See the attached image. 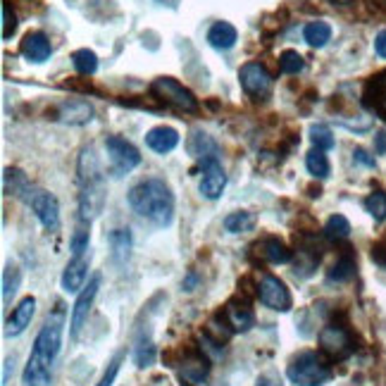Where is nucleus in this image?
I'll list each match as a JSON object with an SVG mask.
<instances>
[{
  "label": "nucleus",
  "mask_w": 386,
  "mask_h": 386,
  "mask_svg": "<svg viewBox=\"0 0 386 386\" xmlns=\"http://www.w3.org/2000/svg\"><path fill=\"white\" fill-rule=\"evenodd\" d=\"M62 329H65V305L57 303L55 310L48 315L45 325L34 341L31 355L27 360L22 382L24 386H48L53 379V365L62 348Z\"/></svg>",
  "instance_id": "obj_1"
},
{
  "label": "nucleus",
  "mask_w": 386,
  "mask_h": 386,
  "mask_svg": "<svg viewBox=\"0 0 386 386\" xmlns=\"http://www.w3.org/2000/svg\"><path fill=\"white\" fill-rule=\"evenodd\" d=\"M126 200L138 217L153 222L155 227H170L175 220V195L163 179L138 181L129 188Z\"/></svg>",
  "instance_id": "obj_2"
},
{
  "label": "nucleus",
  "mask_w": 386,
  "mask_h": 386,
  "mask_svg": "<svg viewBox=\"0 0 386 386\" xmlns=\"http://www.w3.org/2000/svg\"><path fill=\"white\" fill-rule=\"evenodd\" d=\"M79 186H82V193H79V220L91 222L101 215L107 200L105 179H103L101 167H98V160L91 148H86L82 153V160H79Z\"/></svg>",
  "instance_id": "obj_3"
},
{
  "label": "nucleus",
  "mask_w": 386,
  "mask_h": 386,
  "mask_svg": "<svg viewBox=\"0 0 386 386\" xmlns=\"http://www.w3.org/2000/svg\"><path fill=\"white\" fill-rule=\"evenodd\" d=\"M286 377L293 386H325L332 379V370L318 353L303 350L296 358H291Z\"/></svg>",
  "instance_id": "obj_4"
},
{
  "label": "nucleus",
  "mask_w": 386,
  "mask_h": 386,
  "mask_svg": "<svg viewBox=\"0 0 386 386\" xmlns=\"http://www.w3.org/2000/svg\"><path fill=\"white\" fill-rule=\"evenodd\" d=\"M27 205L34 210V215L38 217V222L43 224V229H48V232H55L57 227H60V203H57V198L53 193L43 191V188H31L27 186L24 191Z\"/></svg>",
  "instance_id": "obj_5"
},
{
  "label": "nucleus",
  "mask_w": 386,
  "mask_h": 386,
  "mask_svg": "<svg viewBox=\"0 0 386 386\" xmlns=\"http://www.w3.org/2000/svg\"><path fill=\"white\" fill-rule=\"evenodd\" d=\"M151 91L160 98V101H165L167 105L177 107V110H184V112L198 110V101H195V96L186 89V86L179 84L172 77H158L151 84Z\"/></svg>",
  "instance_id": "obj_6"
},
{
  "label": "nucleus",
  "mask_w": 386,
  "mask_h": 386,
  "mask_svg": "<svg viewBox=\"0 0 386 386\" xmlns=\"http://www.w3.org/2000/svg\"><path fill=\"white\" fill-rule=\"evenodd\" d=\"M105 151L110 155V167L114 177L129 175L134 167L141 165V155L126 138L122 136H107L105 138Z\"/></svg>",
  "instance_id": "obj_7"
},
{
  "label": "nucleus",
  "mask_w": 386,
  "mask_h": 386,
  "mask_svg": "<svg viewBox=\"0 0 386 386\" xmlns=\"http://www.w3.org/2000/svg\"><path fill=\"white\" fill-rule=\"evenodd\" d=\"M239 82H241V89L246 91V96H251L253 101H262L272 91L274 79L260 62H246L239 72Z\"/></svg>",
  "instance_id": "obj_8"
},
{
  "label": "nucleus",
  "mask_w": 386,
  "mask_h": 386,
  "mask_svg": "<svg viewBox=\"0 0 386 386\" xmlns=\"http://www.w3.org/2000/svg\"><path fill=\"white\" fill-rule=\"evenodd\" d=\"M258 298L265 308L274 310V313H289L291 310V293L286 284L274 274H265L258 284Z\"/></svg>",
  "instance_id": "obj_9"
},
{
  "label": "nucleus",
  "mask_w": 386,
  "mask_h": 386,
  "mask_svg": "<svg viewBox=\"0 0 386 386\" xmlns=\"http://www.w3.org/2000/svg\"><path fill=\"white\" fill-rule=\"evenodd\" d=\"M98 289H101V274H96L94 279L89 281V286H84L79 291L77 301H74V308H72V318H69V336L77 341L79 334H82L86 320H89V313H91V305H94L96 296H98Z\"/></svg>",
  "instance_id": "obj_10"
},
{
  "label": "nucleus",
  "mask_w": 386,
  "mask_h": 386,
  "mask_svg": "<svg viewBox=\"0 0 386 386\" xmlns=\"http://www.w3.org/2000/svg\"><path fill=\"white\" fill-rule=\"evenodd\" d=\"M320 346L334 360H343L353 353V339H350L348 329L341 325H327L320 332Z\"/></svg>",
  "instance_id": "obj_11"
},
{
  "label": "nucleus",
  "mask_w": 386,
  "mask_h": 386,
  "mask_svg": "<svg viewBox=\"0 0 386 386\" xmlns=\"http://www.w3.org/2000/svg\"><path fill=\"white\" fill-rule=\"evenodd\" d=\"M203 167V177H200V195L207 200H217L224 193V186H227V175H224V167L217 160H207V163H200Z\"/></svg>",
  "instance_id": "obj_12"
},
{
  "label": "nucleus",
  "mask_w": 386,
  "mask_h": 386,
  "mask_svg": "<svg viewBox=\"0 0 386 386\" xmlns=\"http://www.w3.org/2000/svg\"><path fill=\"white\" fill-rule=\"evenodd\" d=\"M89 265H91V251L84 255H72L67 262L65 272H62V289L67 293H79L84 289V281L89 276Z\"/></svg>",
  "instance_id": "obj_13"
},
{
  "label": "nucleus",
  "mask_w": 386,
  "mask_h": 386,
  "mask_svg": "<svg viewBox=\"0 0 386 386\" xmlns=\"http://www.w3.org/2000/svg\"><path fill=\"white\" fill-rule=\"evenodd\" d=\"M20 53L24 60L34 62V65H41L53 53V45H50V38L45 36L43 31H29L24 38H22Z\"/></svg>",
  "instance_id": "obj_14"
},
{
  "label": "nucleus",
  "mask_w": 386,
  "mask_h": 386,
  "mask_svg": "<svg viewBox=\"0 0 386 386\" xmlns=\"http://www.w3.org/2000/svg\"><path fill=\"white\" fill-rule=\"evenodd\" d=\"M36 313V298L27 296L17 303V308L13 310L8 320H5V336H20L22 332L31 325V318Z\"/></svg>",
  "instance_id": "obj_15"
},
{
  "label": "nucleus",
  "mask_w": 386,
  "mask_h": 386,
  "mask_svg": "<svg viewBox=\"0 0 386 386\" xmlns=\"http://www.w3.org/2000/svg\"><path fill=\"white\" fill-rule=\"evenodd\" d=\"M146 146L151 148L153 153L167 155L172 153L177 146H179V131L172 129V126H153L146 134Z\"/></svg>",
  "instance_id": "obj_16"
},
{
  "label": "nucleus",
  "mask_w": 386,
  "mask_h": 386,
  "mask_svg": "<svg viewBox=\"0 0 386 386\" xmlns=\"http://www.w3.org/2000/svg\"><path fill=\"white\" fill-rule=\"evenodd\" d=\"M186 148H188V155H191L193 160H198V163H207V160L220 158V148H217V143L200 129L191 131Z\"/></svg>",
  "instance_id": "obj_17"
},
{
  "label": "nucleus",
  "mask_w": 386,
  "mask_h": 386,
  "mask_svg": "<svg viewBox=\"0 0 386 386\" xmlns=\"http://www.w3.org/2000/svg\"><path fill=\"white\" fill-rule=\"evenodd\" d=\"M57 119L65 124H72V126H82V124H89L94 119V105L86 101H69V103H62L60 110H57Z\"/></svg>",
  "instance_id": "obj_18"
},
{
  "label": "nucleus",
  "mask_w": 386,
  "mask_h": 386,
  "mask_svg": "<svg viewBox=\"0 0 386 386\" xmlns=\"http://www.w3.org/2000/svg\"><path fill=\"white\" fill-rule=\"evenodd\" d=\"M207 377H210V365L205 358H188L181 362L179 367V379L186 386H207Z\"/></svg>",
  "instance_id": "obj_19"
},
{
  "label": "nucleus",
  "mask_w": 386,
  "mask_h": 386,
  "mask_svg": "<svg viewBox=\"0 0 386 386\" xmlns=\"http://www.w3.org/2000/svg\"><path fill=\"white\" fill-rule=\"evenodd\" d=\"M365 105L386 119V69L370 79V84L365 89Z\"/></svg>",
  "instance_id": "obj_20"
},
{
  "label": "nucleus",
  "mask_w": 386,
  "mask_h": 386,
  "mask_svg": "<svg viewBox=\"0 0 386 386\" xmlns=\"http://www.w3.org/2000/svg\"><path fill=\"white\" fill-rule=\"evenodd\" d=\"M258 253L262 255V260H267L272 265H286V262H291V258H293L289 246H286L284 241L274 239V236L262 239L260 244H258Z\"/></svg>",
  "instance_id": "obj_21"
},
{
  "label": "nucleus",
  "mask_w": 386,
  "mask_h": 386,
  "mask_svg": "<svg viewBox=\"0 0 386 386\" xmlns=\"http://www.w3.org/2000/svg\"><path fill=\"white\" fill-rule=\"evenodd\" d=\"M236 41H239V31H236L234 24L229 22H215L207 31V43L215 50H229L234 48Z\"/></svg>",
  "instance_id": "obj_22"
},
{
  "label": "nucleus",
  "mask_w": 386,
  "mask_h": 386,
  "mask_svg": "<svg viewBox=\"0 0 386 386\" xmlns=\"http://www.w3.org/2000/svg\"><path fill=\"white\" fill-rule=\"evenodd\" d=\"M107 241H110L112 262L117 265V267H124L131 255V232L129 229H112Z\"/></svg>",
  "instance_id": "obj_23"
},
{
  "label": "nucleus",
  "mask_w": 386,
  "mask_h": 386,
  "mask_svg": "<svg viewBox=\"0 0 386 386\" xmlns=\"http://www.w3.org/2000/svg\"><path fill=\"white\" fill-rule=\"evenodd\" d=\"M227 325L232 327L234 332H248L253 325H255V315L248 305H236L229 303L227 305Z\"/></svg>",
  "instance_id": "obj_24"
},
{
  "label": "nucleus",
  "mask_w": 386,
  "mask_h": 386,
  "mask_svg": "<svg viewBox=\"0 0 386 386\" xmlns=\"http://www.w3.org/2000/svg\"><path fill=\"white\" fill-rule=\"evenodd\" d=\"M303 38L310 48H325V45L332 41V27L322 20L310 22V24H305L303 29Z\"/></svg>",
  "instance_id": "obj_25"
},
{
  "label": "nucleus",
  "mask_w": 386,
  "mask_h": 386,
  "mask_svg": "<svg viewBox=\"0 0 386 386\" xmlns=\"http://www.w3.org/2000/svg\"><path fill=\"white\" fill-rule=\"evenodd\" d=\"M255 224H258V217L248 210H239L224 217V229L229 234H248L255 229Z\"/></svg>",
  "instance_id": "obj_26"
},
{
  "label": "nucleus",
  "mask_w": 386,
  "mask_h": 386,
  "mask_svg": "<svg viewBox=\"0 0 386 386\" xmlns=\"http://www.w3.org/2000/svg\"><path fill=\"white\" fill-rule=\"evenodd\" d=\"M305 167H308V172L315 179H327L329 177V160H327L325 151H320V148H313L305 155Z\"/></svg>",
  "instance_id": "obj_27"
},
{
  "label": "nucleus",
  "mask_w": 386,
  "mask_h": 386,
  "mask_svg": "<svg viewBox=\"0 0 386 386\" xmlns=\"http://www.w3.org/2000/svg\"><path fill=\"white\" fill-rule=\"evenodd\" d=\"M72 65L79 74L84 77H91V74L98 72V55L89 48H79L72 53Z\"/></svg>",
  "instance_id": "obj_28"
},
{
  "label": "nucleus",
  "mask_w": 386,
  "mask_h": 386,
  "mask_svg": "<svg viewBox=\"0 0 386 386\" xmlns=\"http://www.w3.org/2000/svg\"><path fill=\"white\" fill-rule=\"evenodd\" d=\"M329 281H336V284H343V281H348V279H353L355 276V260H353V255H341L336 262H334V267L329 269Z\"/></svg>",
  "instance_id": "obj_29"
},
{
  "label": "nucleus",
  "mask_w": 386,
  "mask_h": 386,
  "mask_svg": "<svg viewBox=\"0 0 386 386\" xmlns=\"http://www.w3.org/2000/svg\"><path fill=\"white\" fill-rule=\"evenodd\" d=\"M350 234V222L343 215H332L325 224V236L329 241H343Z\"/></svg>",
  "instance_id": "obj_30"
},
{
  "label": "nucleus",
  "mask_w": 386,
  "mask_h": 386,
  "mask_svg": "<svg viewBox=\"0 0 386 386\" xmlns=\"http://www.w3.org/2000/svg\"><path fill=\"white\" fill-rule=\"evenodd\" d=\"M310 141H313V146L320 148V151H332V148L336 146V138H334L332 129L327 124L310 126Z\"/></svg>",
  "instance_id": "obj_31"
},
{
  "label": "nucleus",
  "mask_w": 386,
  "mask_h": 386,
  "mask_svg": "<svg viewBox=\"0 0 386 386\" xmlns=\"http://www.w3.org/2000/svg\"><path fill=\"white\" fill-rule=\"evenodd\" d=\"M89 244H91V222H82L72 234V244H69L72 255H84V253H89Z\"/></svg>",
  "instance_id": "obj_32"
},
{
  "label": "nucleus",
  "mask_w": 386,
  "mask_h": 386,
  "mask_svg": "<svg viewBox=\"0 0 386 386\" xmlns=\"http://www.w3.org/2000/svg\"><path fill=\"white\" fill-rule=\"evenodd\" d=\"M20 281H22V274H20V267L15 265H8L3 269V301L8 303L10 298L15 296L17 289H20Z\"/></svg>",
  "instance_id": "obj_33"
},
{
  "label": "nucleus",
  "mask_w": 386,
  "mask_h": 386,
  "mask_svg": "<svg viewBox=\"0 0 386 386\" xmlns=\"http://www.w3.org/2000/svg\"><path fill=\"white\" fill-rule=\"evenodd\" d=\"M279 67L284 74H298V72H303L305 60L298 50H284V53L279 55Z\"/></svg>",
  "instance_id": "obj_34"
},
{
  "label": "nucleus",
  "mask_w": 386,
  "mask_h": 386,
  "mask_svg": "<svg viewBox=\"0 0 386 386\" xmlns=\"http://www.w3.org/2000/svg\"><path fill=\"white\" fill-rule=\"evenodd\" d=\"M365 210L370 212L377 222L386 220V193L382 191H374L365 198Z\"/></svg>",
  "instance_id": "obj_35"
},
{
  "label": "nucleus",
  "mask_w": 386,
  "mask_h": 386,
  "mask_svg": "<svg viewBox=\"0 0 386 386\" xmlns=\"http://www.w3.org/2000/svg\"><path fill=\"white\" fill-rule=\"evenodd\" d=\"M134 362L136 367H151L155 362V346L153 341H138L136 350H134Z\"/></svg>",
  "instance_id": "obj_36"
},
{
  "label": "nucleus",
  "mask_w": 386,
  "mask_h": 386,
  "mask_svg": "<svg viewBox=\"0 0 386 386\" xmlns=\"http://www.w3.org/2000/svg\"><path fill=\"white\" fill-rule=\"evenodd\" d=\"M122 360H124V353L114 355V358L107 362V370H105V374H103L101 382H98L96 386H112L114 379H117V372H119V365H122Z\"/></svg>",
  "instance_id": "obj_37"
},
{
  "label": "nucleus",
  "mask_w": 386,
  "mask_h": 386,
  "mask_svg": "<svg viewBox=\"0 0 386 386\" xmlns=\"http://www.w3.org/2000/svg\"><path fill=\"white\" fill-rule=\"evenodd\" d=\"M15 29H17V17L13 10H10V5L3 3V41H8V38L13 36Z\"/></svg>",
  "instance_id": "obj_38"
},
{
  "label": "nucleus",
  "mask_w": 386,
  "mask_h": 386,
  "mask_svg": "<svg viewBox=\"0 0 386 386\" xmlns=\"http://www.w3.org/2000/svg\"><path fill=\"white\" fill-rule=\"evenodd\" d=\"M372 260L377 262L379 267H386V246L384 244L372 246Z\"/></svg>",
  "instance_id": "obj_39"
},
{
  "label": "nucleus",
  "mask_w": 386,
  "mask_h": 386,
  "mask_svg": "<svg viewBox=\"0 0 386 386\" xmlns=\"http://www.w3.org/2000/svg\"><path fill=\"white\" fill-rule=\"evenodd\" d=\"M353 160H355V163H360V165H365V167H374V165H377V163H374V158H370V155L362 151V148H355V151H353Z\"/></svg>",
  "instance_id": "obj_40"
},
{
  "label": "nucleus",
  "mask_w": 386,
  "mask_h": 386,
  "mask_svg": "<svg viewBox=\"0 0 386 386\" xmlns=\"http://www.w3.org/2000/svg\"><path fill=\"white\" fill-rule=\"evenodd\" d=\"M374 50H377L379 57H384V60H386V29H384V31H379L377 38H374Z\"/></svg>",
  "instance_id": "obj_41"
},
{
  "label": "nucleus",
  "mask_w": 386,
  "mask_h": 386,
  "mask_svg": "<svg viewBox=\"0 0 386 386\" xmlns=\"http://www.w3.org/2000/svg\"><path fill=\"white\" fill-rule=\"evenodd\" d=\"M255 386H281L279 379L269 377V374H260V377L255 379Z\"/></svg>",
  "instance_id": "obj_42"
},
{
  "label": "nucleus",
  "mask_w": 386,
  "mask_h": 386,
  "mask_svg": "<svg viewBox=\"0 0 386 386\" xmlns=\"http://www.w3.org/2000/svg\"><path fill=\"white\" fill-rule=\"evenodd\" d=\"M377 151L384 153L386 151V134L382 131V134H377Z\"/></svg>",
  "instance_id": "obj_43"
},
{
  "label": "nucleus",
  "mask_w": 386,
  "mask_h": 386,
  "mask_svg": "<svg viewBox=\"0 0 386 386\" xmlns=\"http://www.w3.org/2000/svg\"><path fill=\"white\" fill-rule=\"evenodd\" d=\"M332 3H336V5H346V3H350V0H332Z\"/></svg>",
  "instance_id": "obj_44"
}]
</instances>
